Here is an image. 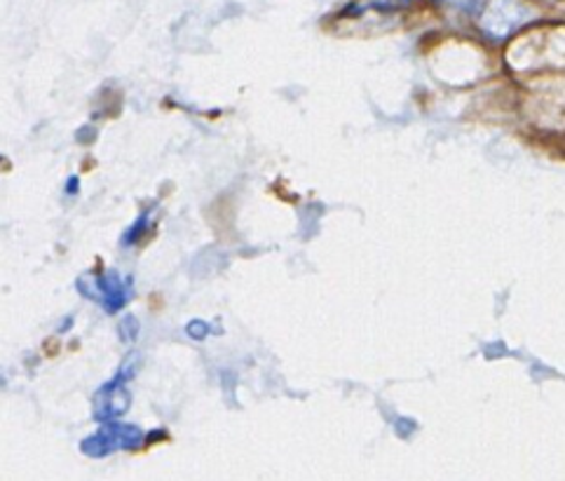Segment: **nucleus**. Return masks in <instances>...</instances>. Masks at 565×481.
Masks as SVG:
<instances>
[{
  "label": "nucleus",
  "instance_id": "obj_1",
  "mask_svg": "<svg viewBox=\"0 0 565 481\" xmlns=\"http://www.w3.org/2000/svg\"><path fill=\"white\" fill-rule=\"evenodd\" d=\"M450 3H458V6H469V3H475V0H450Z\"/></svg>",
  "mask_w": 565,
  "mask_h": 481
}]
</instances>
